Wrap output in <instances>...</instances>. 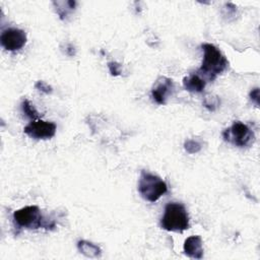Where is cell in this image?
<instances>
[{
	"label": "cell",
	"instance_id": "17",
	"mask_svg": "<svg viewBox=\"0 0 260 260\" xmlns=\"http://www.w3.org/2000/svg\"><path fill=\"white\" fill-rule=\"evenodd\" d=\"M108 68L113 76H118L121 74V64L115 61H111L108 63Z\"/></svg>",
	"mask_w": 260,
	"mask_h": 260
},
{
	"label": "cell",
	"instance_id": "12",
	"mask_svg": "<svg viewBox=\"0 0 260 260\" xmlns=\"http://www.w3.org/2000/svg\"><path fill=\"white\" fill-rule=\"evenodd\" d=\"M53 5L55 7V10L57 14L59 15L61 20H65L68 15L74 11L76 2L72 0H66V1H54Z\"/></svg>",
	"mask_w": 260,
	"mask_h": 260
},
{
	"label": "cell",
	"instance_id": "19",
	"mask_svg": "<svg viewBox=\"0 0 260 260\" xmlns=\"http://www.w3.org/2000/svg\"><path fill=\"white\" fill-rule=\"evenodd\" d=\"M68 56H74L75 55V48L73 45L71 44H68L66 46V52H65Z\"/></svg>",
	"mask_w": 260,
	"mask_h": 260
},
{
	"label": "cell",
	"instance_id": "10",
	"mask_svg": "<svg viewBox=\"0 0 260 260\" xmlns=\"http://www.w3.org/2000/svg\"><path fill=\"white\" fill-rule=\"evenodd\" d=\"M206 80L197 72L191 73L183 78V86L186 90L191 92H201L205 88Z\"/></svg>",
	"mask_w": 260,
	"mask_h": 260
},
{
	"label": "cell",
	"instance_id": "9",
	"mask_svg": "<svg viewBox=\"0 0 260 260\" xmlns=\"http://www.w3.org/2000/svg\"><path fill=\"white\" fill-rule=\"evenodd\" d=\"M184 253L192 259H201L203 257L202 240L199 236H191L187 238L183 246Z\"/></svg>",
	"mask_w": 260,
	"mask_h": 260
},
{
	"label": "cell",
	"instance_id": "15",
	"mask_svg": "<svg viewBox=\"0 0 260 260\" xmlns=\"http://www.w3.org/2000/svg\"><path fill=\"white\" fill-rule=\"evenodd\" d=\"M220 101L216 95H207L203 100V106L208 110V111H215L217 107L219 106Z\"/></svg>",
	"mask_w": 260,
	"mask_h": 260
},
{
	"label": "cell",
	"instance_id": "4",
	"mask_svg": "<svg viewBox=\"0 0 260 260\" xmlns=\"http://www.w3.org/2000/svg\"><path fill=\"white\" fill-rule=\"evenodd\" d=\"M168 191L167 183L158 176L142 170L138 181V192L148 202L157 201Z\"/></svg>",
	"mask_w": 260,
	"mask_h": 260
},
{
	"label": "cell",
	"instance_id": "5",
	"mask_svg": "<svg viewBox=\"0 0 260 260\" xmlns=\"http://www.w3.org/2000/svg\"><path fill=\"white\" fill-rule=\"evenodd\" d=\"M222 138L238 147L249 146L255 140L254 132L251 128L240 121H235L229 128L222 131Z\"/></svg>",
	"mask_w": 260,
	"mask_h": 260
},
{
	"label": "cell",
	"instance_id": "2",
	"mask_svg": "<svg viewBox=\"0 0 260 260\" xmlns=\"http://www.w3.org/2000/svg\"><path fill=\"white\" fill-rule=\"evenodd\" d=\"M14 226L17 229L36 230L44 228L46 230H53L56 225L52 219L45 218L37 205L24 206L13 212L12 215Z\"/></svg>",
	"mask_w": 260,
	"mask_h": 260
},
{
	"label": "cell",
	"instance_id": "13",
	"mask_svg": "<svg viewBox=\"0 0 260 260\" xmlns=\"http://www.w3.org/2000/svg\"><path fill=\"white\" fill-rule=\"evenodd\" d=\"M21 110H22L23 114L26 117H28L29 119L38 120V118H40V114L37 111V109L35 108V106L26 99L21 102Z\"/></svg>",
	"mask_w": 260,
	"mask_h": 260
},
{
	"label": "cell",
	"instance_id": "14",
	"mask_svg": "<svg viewBox=\"0 0 260 260\" xmlns=\"http://www.w3.org/2000/svg\"><path fill=\"white\" fill-rule=\"evenodd\" d=\"M202 146L201 143L195 139H187L184 142V149L188 152V153H197L201 150Z\"/></svg>",
	"mask_w": 260,
	"mask_h": 260
},
{
	"label": "cell",
	"instance_id": "8",
	"mask_svg": "<svg viewBox=\"0 0 260 260\" xmlns=\"http://www.w3.org/2000/svg\"><path fill=\"white\" fill-rule=\"evenodd\" d=\"M174 91V81L167 76H159L151 88V96L158 105H166Z\"/></svg>",
	"mask_w": 260,
	"mask_h": 260
},
{
	"label": "cell",
	"instance_id": "7",
	"mask_svg": "<svg viewBox=\"0 0 260 260\" xmlns=\"http://www.w3.org/2000/svg\"><path fill=\"white\" fill-rule=\"evenodd\" d=\"M0 43L6 51L14 52L20 50L26 43L25 31L16 27L6 28L1 34Z\"/></svg>",
	"mask_w": 260,
	"mask_h": 260
},
{
	"label": "cell",
	"instance_id": "1",
	"mask_svg": "<svg viewBox=\"0 0 260 260\" xmlns=\"http://www.w3.org/2000/svg\"><path fill=\"white\" fill-rule=\"evenodd\" d=\"M201 48L204 55L201 67L198 69L197 73L206 81H212L229 67V61L219 49L212 44L204 43Z\"/></svg>",
	"mask_w": 260,
	"mask_h": 260
},
{
	"label": "cell",
	"instance_id": "18",
	"mask_svg": "<svg viewBox=\"0 0 260 260\" xmlns=\"http://www.w3.org/2000/svg\"><path fill=\"white\" fill-rule=\"evenodd\" d=\"M249 96H250L251 101L255 103L256 107H258V106H259V88H258V87L253 88V89L250 91Z\"/></svg>",
	"mask_w": 260,
	"mask_h": 260
},
{
	"label": "cell",
	"instance_id": "6",
	"mask_svg": "<svg viewBox=\"0 0 260 260\" xmlns=\"http://www.w3.org/2000/svg\"><path fill=\"white\" fill-rule=\"evenodd\" d=\"M56 130L55 123L40 119L32 120L23 129L24 133L34 139H50L56 134Z\"/></svg>",
	"mask_w": 260,
	"mask_h": 260
},
{
	"label": "cell",
	"instance_id": "3",
	"mask_svg": "<svg viewBox=\"0 0 260 260\" xmlns=\"http://www.w3.org/2000/svg\"><path fill=\"white\" fill-rule=\"evenodd\" d=\"M160 226L168 232L176 233L189 229V215L185 206L179 202H169L165 207Z\"/></svg>",
	"mask_w": 260,
	"mask_h": 260
},
{
	"label": "cell",
	"instance_id": "11",
	"mask_svg": "<svg viewBox=\"0 0 260 260\" xmlns=\"http://www.w3.org/2000/svg\"><path fill=\"white\" fill-rule=\"evenodd\" d=\"M77 249L81 254H83L84 256L89 257V258H98L102 255L101 248L98 245H95L91 242H88L86 240L78 241Z\"/></svg>",
	"mask_w": 260,
	"mask_h": 260
},
{
	"label": "cell",
	"instance_id": "16",
	"mask_svg": "<svg viewBox=\"0 0 260 260\" xmlns=\"http://www.w3.org/2000/svg\"><path fill=\"white\" fill-rule=\"evenodd\" d=\"M35 87H36V89H38L46 94H51L53 92V87L49 83H47L46 81H43V80L37 81L35 84Z\"/></svg>",
	"mask_w": 260,
	"mask_h": 260
}]
</instances>
